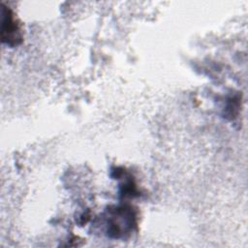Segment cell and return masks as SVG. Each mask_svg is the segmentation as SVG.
I'll return each mask as SVG.
<instances>
[{"label":"cell","mask_w":248,"mask_h":248,"mask_svg":"<svg viewBox=\"0 0 248 248\" xmlns=\"http://www.w3.org/2000/svg\"><path fill=\"white\" fill-rule=\"evenodd\" d=\"M106 225L108 236L116 239L125 238L137 226V216L130 206H115L108 210Z\"/></svg>","instance_id":"obj_1"},{"label":"cell","mask_w":248,"mask_h":248,"mask_svg":"<svg viewBox=\"0 0 248 248\" xmlns=\"http://www.w3.org/2000/svg\"><path fill=\"white\" fill-rule=\"evenodd\" d=\"M2 15V42L9 46H16L22 41L20 27L10 9L3 7Z\"/></svg>","instance_id":"obj_2"}]
</instances>
